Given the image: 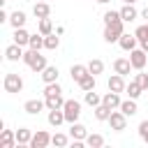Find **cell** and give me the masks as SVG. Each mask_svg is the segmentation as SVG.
Returning <instances> with one entry per match:
<instances>
[{
	"label": "cell",
	"instance_id": "52a82bcc",
	"mask_svg": "<svg viewBox=\"0 0 148 148\" xmlns=\"http://www.w3.org/2000/svg\"><path fill=\"white\" fill-rule=\"evenodd\" d=\"M69 136H72V141H86V136H88V127L83 125V123H72L69 125Z\"/></svg>",
	"mask_w": 148,
	"mask_h": 148
},
{
	"label": "cell",
	"instance_id": "83f0119b",
	"mask_svg": "<svg viewBox=\"0 0 148 148\" xmlns=\"http://www.w3.org/2000/svg\"><path fill=\"white\" fill-rule=\"evenodd\" d=\"M28 49H35V51H39V49H44V35L37 30L35 35H30V44H28Z\"/></svg>",
	"mask_w": 148,
	"mask_h": 148
},
{
	"label": "cell",
	"instance_id": "5b68a950",
	"mask_svg": "<svg viewBox=\"0 0 148 148\" xmlns=\"http://www.w3.org/2000/svg\"><path fill=\"white\" fill-rule=\"evenodd\" d=\"M130 62H132V67L136 69V72H141L143 67H146V62H148V53L139 46V49H134V51H130Z\"/></svg>",
	"mask_w": 148,
	"mask_h": 148
},
{
	"label": "cell",
	"instance_id": "1f68e13d",
	"mask_svg": "<svg viewBox=\"0 0 148 148\" xmlns=\"http://www.w3.org/2000/svg\"><path fill=\"white\" fill-rule=\"evenodd\" d=\"M86 146H90V148H102V146H104V136H102V134H88V136H86Z\"/></svg>",
	"mask_w": 148,
	"mask_h": 148
},
{
	"label": "cell",
	"instance_id": "60d3db41",
	"mask_svg": "<svg viewBox=\"0 0 148 148\" xmlns=\"http://www.w3.org/2000/svg\"><path fill=\"white\" fill-rule=\"evenodd\" d=\"M5 21H9V14L5 9H0V23H5Z\"/></svg>",
	"mask_w": 148,
	"mask_h": 148
},
{
	"label": "cell",
	"instance_id": "74e56055",
	"mask_svg": "<svg viewBox=\"0 0 148 148\" xmlns=\"http://www.w3.org/2000/svg\"><path fill=\"white\" fill-rule=\"evenodd\" d=\"M120 18V9L116 12V9H109V12H104V25H109V23H113V21H118Z\"/></svg>",
	"mask_w": 148,
	"mask_h": 148
},
{
	"label": "cell",
	"instance_id": "c3c4849f",
	"mask_svg": "<svg viewBox=\"0 0 148 148\" xmlns=\"http://www.w3.org/2000/svg\"><path fill=\"white\" fill-rule=\"evenodd\" d=\"M7 2H9V0H7Z\"/></svg>",
	"mask_w": 148,
	"mask_h": 148
},
{
	"label": "cell",
	"instance_id": "3957f363",
	"mask_svg": "<svg viewBox=\"0 0 148 148\" xmlns=\"http://www.w3.org/2000/svg\"><path fill=\"white\" fill-rule=\"evenodd\" d=\"M62 111H65V120L72 125V123H76L79 116H81V102H79V99H65Z\"/></svg>",
	"mask_w": 148,
	"mask_h": 148
},
{
	"label": "cell",
	"instance_id": "d6986e66",
	"mask_svg": "<svg viewBox=\"0 0 148 148\" xmlns=\"http://www.w3.org/2000/svg\"><path fill=\"white\" fill-rule=\"evenodd\" d=\"M120 18H123L125 23H132L134 18H139L136 7H134V5H123V7H120Z\"/></svg>",
	"mask_w": 148,
	"mask_h": 148
},
{
	"label": "cell",
	"instance_id": "e0dca14e",
	"mask_svg": "<svg viewBox=\"0 0 148 148\" xmlns=\"http://www.w3.org/2000/svg\"><path fill=\"white\" fill-rule=\"evenodd\" d=\"M120 102H123V99H120V92H113V90L104 92V97H102V104H106L111 111H113V109H118V106H120Z\"/></svg>",
	"mask_w": 148,
	"mask_h": 148
},
{
	"label": "cell",
	"instance_id": "cb8c5ba5",
	"mask_svg": "<svg viewBox=\"0 0 148 148\" xmlns=\"http://www.w3.org/2000/svg\"><path fill=\"white\" fill-rule=\"evenodd\" d=\"M25 21H28V18H25V12H21V9L9 14V25H12V28H23Z\"/></svg>",
	"mask_w": 148,
	"mask_h": 148
},
{
	"label": "cell",
	"instance_id": "7a4b0ae2",
	"mask_svg": "<svg viewBox=\"0 0 148 148\" xmlns=\"http://www.w3.org/2000/svg\"><path fill=\"white\" fill-rule=\"evenodd\" d=\"M2 88H5V92H21L23 90V79L16 74V72H9V74H5V79H2Z\"/></svg>",
	"mask_w": 148,
	"mask_h": 148
},
{
	"label": "cell",
	"instance_id": "d4e9b609",
	"mask_svg": "<svg viewBox=\"0 0 148 148\" xmlns=\"http://www.w3.org/2000/svg\"><path fill=\"white\" fill-rule=\"evenodd\" d=\"M58 76H60V72H58V67H53V65H49V67L42 72V81H44V83H56Z\"/></svg>",
	"mask_w": 148,
	"mask_h": 148
},
{
	"label": "cell",
	"instance_id": "ffe728a7",
	"mask_svg": "<svg viewBox=\"0 0 148 148\" xmlns=\"http://www.w3.org/2000/svg\"><path fill=\"white\" fill-rule=\"evenodd\" d=\"M118 109H120V111H123V113H125L127 118H132V116H134V113L139 111V106H136V99H132V97H127V99H123Z\"/></svg>",
	"mask_w": 148,
	"mask_h": 148
},
{
	"label": "cell",
	"instance_id": "8d00e7d4",
	"mask_svg": "<svg viewBox=\"0 0 148 148\" xmlns=\"http://www.w3.org/2000/svg\"><path fill=\"white\" fill-rule=\"evenodd\" d=\"M134 35H136L139 44H141V42H146V39H148V21H146V23H141V25L134 30Z\"/></svg>",
	"mask_w": 148,
	"mask_h": 148
},
{
	"label": "cell",
	"instance_id": "5bb4252c",
	"mask_svg": "<svg viewBox=\"0 0 148 148\" xmlns=\"http://www.w3.org/2000/svg\"><path fill=\"white\" fill-rule=\"evenodd\" d=\"M18 146V141H16V132H12V130H2V134H0V148H16Z\"/></svg>",
	"mask_w": 148,
	"mask_h": 148
},
{
	"label": "cell",
	"instance_id": "d590c367",
	"mask_svg": "<svg viewBox=\"0 0 148 148\" xmlns=\"http://www.w3.org/2000/svg\"><path fill=\"white\" fill-rule=\"evenodd\" d=\"M62 92V86L56 81V83H44V97H49V95H60Z\"/></svg>",
	"mask_w": 148,
	"mask_h": 148
},
{
	"label": "cell",
	"instance_id": "9c48e42d",
	"mask_svg": "<svg viewBox=\"0 0 148 148\" xmlns=\"http://www.w3.org/2000/svg\"><path fill=\"white\" fill-rule=\"evenodd\" d=\"M136 44H139L136 35H130V32H123V35H120V39H118V46H120L123 51H134V49H136Z\"/></svg>",
	"mask_w": 148,
	"mask_h": 148
},
{
	"label": "cell",
	"instance_id": "7402d4cb",
	"mask_svg": "<svg viewBox=\"0 0 148 148\" xmlns=\"http://www.w3.org/2000/svg\"><path fill=\"white\" fill-rule=\"evenodd\" d=\"M44 102H46V111H51V109H62V106H65L62 92H60V95H49V97H44Z\"/></svg>",
	"mask_w": 148,
	"mask_h": 148
},
{
	"label": "cell",
	"instance_id": "30bf717a",
	"mask_svg": "<svg viewBox=\"0 0 148 148\" xmlns=\"http://www.w3.org/2000/svg\"><path fill=\"white\" fill-rule=\"evenodd\" d=\"M23 53H25V51H23V46H18L16 42H14V44H9V46L5 49V58H7L9 62H16V60H23Z\"/></svg>",
	"mask_w": 148,
	"mask_h": 148
},
{
	"label": "cell",
	"instance_id": "f546056e",
	"mask_svg": "<svg viewBox=\"0 0 148 148\" xmlns=\"http://www.w3.org/2000/svg\"><path fill=\"white\" fill-rule=\"evenodd\" d=\"M92 111H95V118H97V120H102V123H104V120H109V116H111V109H109L106 104H99V106H95Z\"/></svg>",
	"mask_w": 148,
	"mask_h": 148
},
{
	"label": "cell",
	"instance_id": "b9f144b4",
	"mask_svg": "<svg viewBox=\"0 0 148 148\" xmlns=\"http://www.w3.org/2000/svg\"><path fill=\"white\" fill-rule=\"evenodd\" d=\"M141 18H146V21H148V7H143V9H141Z\"/></svg>",
	"mask_w": 148,
	"mask_h": 148
},
{
	"label": "cell",
	"instance_id": "6da1fadb",
	"mask_svg": "<svg viewBox=\"0 0 148 148\" xmlns=\"http://www.w3.org/2000/svg\"><path fill=\"white\" fill-rule=\"evenodd\" d=\"M123 32H125V21H123V18H118V21H113V23L104 25L102 37H104V42H106V44H118V39H120V35H123Z\"/></svg>",
	"mask_w": 148,
	"mask_h": 148
},
{
	"label": "cell",
	"instance_id": "ac0fdd59",
	"mask_svg": "<svg viewBox=\"0 0 148 148\" xmlns=\"http://www.w3.org/2000/svg\"><path fill=\"white\" fill-rule=\"evenodd\" d=\"M32 14H35L37 21H39V18H49V16H51V5H49V2H35Z\"/></svg>",
	"mask_w": 148,
	"mask_h": 148
},
{
	"label": "cell",
	"instance_id": "8992f818",
	"mask_svg": "<svg viewBox=\"0 0 148 148\" xmlns=\"http://www.w3.org/2000/svg\"><path fill=\"white\" fill-rule=\"evenodd\" d=\"M106 88H109V90H113V92H125V88H127V83H125V76L113 72V74L109 76V81H106Z\"/></svg>",
	"mask_w": 148,
	"mask_h": 148
},
{
	"label": "cell",
	"instance_id": "44dd1931",
	"mask_svg": "<svg viewBox=\"0 0 148 148\" xmlns=\"http://www.w3.org/2000/svg\"><path fill=\"white\" fill-rule=\"evenodd\" d=\"M14 42L18 44V46H28L30 44V32L25 30V28H14Z\"/></svg>",
	"mask_w": 148,
	"mask_h": 148
},
{
	"label": "cell",
	"instance_id": "4316f807",
	"mask_svg": "<svg viewBox=\"0 0 148 148\" xmlns=\"http://www.w3.org/2000/svg\"><path fill=\"white\" fill-rule=\"evenodd\" d=\"M125 92H127V97H132V99H136V97H139V95L143 92V88H141V86H139V81L134 79V81H130V83H127V88H125Z\"/></svg>",
	"mask_w": 148,
	"mask_h": 148
},
{
	"label": "cell",
	"instance_id": "ee69618b",
	"mask_svg": "<svg viewBox=\"0 0 148 148\" xmlns=\"http://www.w3.org/2000/svg\"><path fill=\"white\" fill-rule=\"evenodd\" d=\"M95 2H99V5H106V2H111V0H95Z\"/></svg>",
	"mask_w": 148,
	"mask_h": 148
},
{
	"label": "cell",
	"instance_id": "8fae6325",
	"mask_svg": "<svg viewBox=\"0 0 148 148\" xmlns=\"http://www.w3.org/2000/svg\"><path fill=\"white\" fill-rule=\"evenodd\" d=\"M44 109H46V102H44V99H37V97H35V99H28V102L23 104V111L30 113V116H37V113L44 111Z\"/></svg>",
	"mask_w": 148,
	"mask_h": 148
},
{
	"label": "cell",
	"instance_id": "f35d334b",
	"mask_svg": "<svg viewBox=\"0 0 148 148\" xmlns=\"http://www.w3.org/2000/svg\"><path fill=\"white\" fill-rule=\"evenodd\" d=\"M136 81L143 88V92H148V74H143V69H141V74H136Z\"/></svg>",
	"mask_w": 148,
	"mask_h": 148
},
{
	"label": "cell",
	"instance_id": "f1b7e54d",
	"mask_svg": "<svg viewBox=\"0 0 148 148\" xmlns=\"http://www.w3.org/2000/svg\"><path fill=\"white\" fill-rule=\"evenodd\" d=\"M83 102H86L88 106H92V109H95V106H99V104H102V97H99L95 90H88V92L83 95Z\"/></svg>",
	"mask_w": 148,
	"mask_h": 148
},
{
	"label": "cell",
	"instance_id": "603a6c76",
	"mask_svg": "<svg viewBox=\"0 0 148 148\" xmlns=\"http://www.w3.org/2000/svg\"><path fill=\"white\" fill-rule=\"evenodd\" d=\"M16 141H18V146H30V141H32V130L18 127V130H16Z\"/></svg>",
	"mask_w": 148,
	"mask_h": 148
},
{
	"label": "cell",
	"instance_id": "ab89813d",
	"mask_svg": "<svg viewBox=\"0 0 148 148\" xmlns=\"http://www.w3.org/2000/svg\"><path fill=\"white\" fill-rule=\"evenodd\" d=\"M146 134H148V120H141V123H139V136L143 139Z\"/></svg>",
	"mask_w": 148,
	"mask_h": 148
},
{
	"label": "cell",
	"instance_id": "836d02e7",
	"mask_svg": "<svg viewBox=\"0 0 148 148\" xmlns=\"http://www.w3.org/2000/svg\"><path fill=\"white\" fill-rule=\"evenodd\" d=\"M95 83H97V81H95V74H88L83 81H79V88H81L83 92H88V90H95Z\"/></svg>",
	"mask_w": 148,
	"mask_h": 148
},
{
	"label": "cell",
	"instance_id": "7dc6e473",
	"mask_svg": "<svg viewBox=\"0 0 148 148\" xmlns=\"http://www.w3.org/2000/svg\"><path fill=\"white\" fill-rule=\"evenodd\" d=\"M37 2H46V0H37Z\"/></svg>",
	"mask_w": 148,
	"mask_h": 148
},
{
	"label": "cell",
	"instance_id": "2e32d148",
	"mask_svg": "<svg viewBox=\"0 0 148 148\" xmlns=\"http://www.w3.org/2000/svg\"><path fill=\"white\" fill-rule=\"evenodd\" d=\"M46 120H49V125H51V127H60L62 123H67V120H65V111H62V109H51V111H49V116H46Z\"/></svg>",
	"mask_w": 148,
	"mask_h": 148
},
{
	"label": "cell",
	"instance_id": "f6af8a7d",
	"mask_svg": "<svg viewBox=\"0 0 148 148\" xmlns=\"http://www.w3.org/2000/svg\"><path fill=\"white\" fill-rule=\"evenodd\" d=\"M123 2H125V5H134L136 0H123Z\"/></svg>",
	"mask_w": 148,
	"mask_h": 148
},
{
	"label": "cell",
	"instance_id": "484cf974",
	"mask_svg": "<svg viewBox=\"0 0 148 148\" xmlns=\"http://www.w3.org/2000/svg\"><path fill=\"white\" fill-rule=\"evenodd\" d=\"M58 46H60V35H58V32H51V35H46V37H44V49L56 51Z\"/></svg>",
	"mask_w": 148,
	"mask_h": 148
},
{
	"label": "cell",
	"instance_id": "4dcf8cb0",
	"mask_svg": "<svg viewBox=\"0 0 148 148\" xmlns=\"http://www.w3.org/2000/svg\"><path fill=\"white\" fill-rule=\"evenodd\" d=\"M69 139H72V136H67V134H62V132H56V134L51 136V143L58 146V148H65V146L69 143Z\"/></svg>",
	"mask_w": 148,
	"mask_h": 148
},
{
	"label": "cell",
	"instance_id": "7c38bea8",
	"mask_svg": "<svg viewBox=\"0 0 148 148\" xmlns=\"http://www.w3.org/2000/svg\"><path fill=\"white\" fill-rule=\"evenodd\" d=\"M132 69H134V67H132L130 58H116V60H113V72H116V74H123V76H127Z\"/></svg>",
	"mask_w": 148,
	"mask_h": 148
},
{
	"label": "cell",
	"instance_id": "7bdbcfd3",
	"mask_svg": "<svg viewBox=\"0 0 148 148\" xmlns=\"http://www.w3.org/2000/svg\"><path fill=\"white\" fill-rule=\"evenodd\" d=\"M141 49H143V51L148 53V39H146V42H141Z\"/></svg>",
	"mask_w": 148,
	"mask_h": 148
},
{
	"label": "cell",
	"instance_id": "9a60e30c",
	"mask_svg": "<svg viewBox=\"0 0 148 148\" xmlns=\"http://www.w3.org/2000/svg\"><path fill=\"white\" fill-rule=\"evenodd\" d=\"M28 67H30L35 74H42V72L49 67V62H46V56H42V53L37 51V53H35V58H32V62H30Z\"/></svg>",
	"mask_w": 148,
	"mask_h": 148
},
{
	"label": "cell",
	"instance_id": "e575fe53",
	"mask_svg": "<svg viewBox=\"0 0 148 148\" xmlns=\"http://www.w3.org/2000/svg\"><path fill=\"white\" fill-rule=\"evenodd\" d=\"M88 69H90V74H95V76H97V74H102V72H104V62H102L99 58H92V60L88 62Z\"/></svg>",
	"mask_w": 148,
	"mask_h": 148
},
{
	"label": "cell",
	"instance_id": "ba28073f",
	"mask_svg": "<svg viewBox=\"0 0 148 148\" xmlns=\"http://www.w3.org/2000/svg\"><path fill=\"white\" fill-rule=\"evenodd\" d=\"M51 143V134L44 132V130H37L32 134V141H30V148H46Z\"/></svg>",
	"mask_w": 148,
	"mask_h": 148
},
{
	"label": "cell",
	"instance_id": "d6a6232c",
	"mask_svg": "<svg viewBox=\"0 0 148 148\" xmlns=\"http://www.w3.org/2000/svg\"><path fill=\"white\" fill-rule=\"evenodd\" d=\"M37 30H39L44 37H46V35H51V32H53V23H51V18H39Z\"/></svg>",
	"mask_w": 148,
	"mask_h": 148
},
{
	"label": "cell",
	"instance_id": "4fadbf2b",
	"mask_svg": "<svg viewBox=\"0 0 148 148\" xmlns=\"http://www.w3.org/2000/svg\"><path fill=\"white\" fill-rule=\"evenodd\" d=\"M69 74H72V81H83L88 74H90V69H88V65H81V62H76V65H72L69 67Z\"/></svg>",
	"mask_w": 148,
	"mask_h": 148
},
{
	"label": "cell",
	"instance_id": "bcb514c9",
	"mask_svg": "<svg viewBox=\"0 0 148 148\" xmlns=\"http://www.w3.org/2000/svg\"><path fill=\"white\" fill-rule=\"evenodd\" d=\"M143 141H146V143H148V134H146V136H143Z\"/></svg>",
	"mask_w": 148,
	"mask_h": 148
},
{
	"label": "cell",
	"instance_id": "277c9868",
	"mask_svg": "<svg viewBox=\"0 0 148 148\" xmlns=\"http://www.w3.org/2000/svg\"><path fill=\"white\" fill-rule=\"evenodd\" d=\"M106 123H109V125H111V130H113V132H123V130H125V127H127V116H125V113H123V111H120V109H118V111H116V109H113V111H111V116H109V120H106Z\"/></svg>",
	"mask_w": 148,
	"mask_h": 148
}]
</instances>
